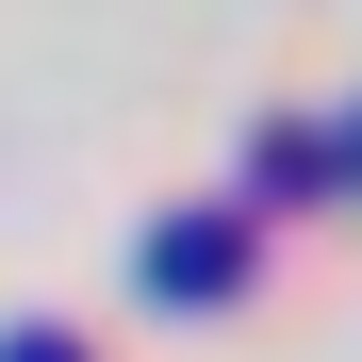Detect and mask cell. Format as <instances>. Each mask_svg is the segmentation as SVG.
<instances>
[{
  "instance_id": "obj_1",
  "label": "cell",
  "mask_w": 362,
  "mask_h": 362,
  "mask_svg": "<svg viewBox=\"0 0 362 362\" xmlns=\"http://www.w3.org/2000/svg\"><path fill=\"white\" fill-rule=\"evenodd\" d=\"M132 280L165 296V313L247 296V280H264V214H247V198H165V214H148V247H132Z\"/></svg>"
},
{
  "instance_id": "obj_2",
  "label": "cell",
  "mask_w": 362,
  "mask_h": 362,
  "mask_svg": "<svg viewBox=\"0 0 362 362\" xmlns=\"http://www.w3.org/2000/svg\"><path fill=\"white\" fill-rule=\"evenodd\" d=\"M313 181H346V115H264V148H247V214L313 198Z\"/></svg>"
},
{
  "instance_id": "obj_3",
  "label": "cell",
  "mask_w": 362,
  "mask_h": 362,
  "mask_svg": "<svg viewBox=\"0 0 362 362\" xmlns=\"http://www.w3.org/2000/svg\"><path fill=\"white\" fill-rule=\"evenodd\" d=\"M0 362H99L83 329H0Z\"/></svg>"
},
{
  "instance_id": "obj_4",
  "label": "cell",
  "mask_w": 362,
  "mask_h": 362,
  "mask_svg": "<svg viewBox=\"0 0 362 362\" xmlns=\"http://www.w3.org/2000/svg\"><path fill=\"white\" fill-rule=\"evenodd\" d=\"M329 115H346V181H362V99H329Z\"/></svg>"
}]
</instances>
